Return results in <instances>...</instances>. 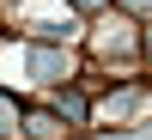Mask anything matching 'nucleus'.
<instances>
[{
    "mask_svg": "<svg viewBox=\"0 0 152 140\" xmlns=\"http://www.w3.org/2000/svg\"><path fill=\"white\" fill-rule=\"evenodd\" d=\"M31 73H37V79H49V85H61V79H67V55L43 43V49L31 55Z\"/></svg>",
    "mask_w": 152,
    "mask_h": 140,
    "instance_id": "obj_1",
    "label": "nucleus"
},
{
    "mask_svg": "<svg viewBox=\"0 0 152 140\" xmlns=\"http://www.w3.org/2000/svg\"><path fill=\"white\" fill-rule=\"evenodd\" d=\"M55 110H61L67 122H85V116H91V104H85L79 92H67V85H61V97H55Z\"/></svg>",
    "mask_w": 152,
    "mask_h": 140,
    "instance_id": "obj_2",
    "label": "nucleus"
},
{
    "mask_svg": "<svg viewBox=\"0 0 152 140\" xmlns=\"http://www.w3.org/2000/svg\"><path fill=\"white\" fill-rule=\"evenodd\" d=\"M73 6H85V12H91V6H104V0H73Z\"/></svg>",
    "mask_w": 152,
    "mask_h": 140,
    "instance_id": "obj_6",
    "label": "nucleus"
},
{
    "mask_svg": "<svg viewBox=\"0 0 152 140\" xmlns=\"http://www.w3.org/2000/svg\"><path fill=\"white\" fill-rule=\"evenodd\" d=\"M122 6H128V12H152V0H122Z\"/></svg>",
    "mask_w": 152,
    "mask_h": 140,
    "instance_id": "obj_5",
    "label": "nucleus"
},
{
    "mask_svg": "<svg viewBox=\"0 0 152 140\" xmlns=\"http://www.w3.org/2000/svg\"><path fill=\"white\" fill-rule=\"evenodd\" d=\"M31 134H37V140H55V134H61V116H31Z\"/></svg>",
    "mask_w": 152,
    "mask_h": 140,
    "instance_id": "obj_3",
    "label": "nucleus"
},
{
    "mask_svg": "<svg viewBox=\"0 0 152 140\" xmlns=\"http://www.w3.org/2000/svg\"><path fill=\"white\" fill-rule=\"evenodd\" d=\"M128 104H134V92H116V97H104V116H122Z\"/></svg>",
    "mask_w": 152,
    "mask_h": 140,
    "instance_id": "obj_4",
    "label": "nucleus"
}]
</instances>
